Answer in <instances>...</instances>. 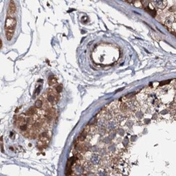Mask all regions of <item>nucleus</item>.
Wrapping results in <instances>:
<instances>
[{
	"mask_svg": "<svg viewBox=\"0 0 176 176\" xmlns=\"http://www.w3.org/2000/svg\"><path fill=\"white\" fill-rule=\"evenodd\" d=\"M145 10H146V11L149 13L150 15H152V16H156V12L155 10H154V9H149V7H146V8H145Z\"/></svg>",
	"mask_w": 176,
	"mask_h": 176,
	"instance_id": "9",
	"label": "nucleus"
},
{
	"mask_svg": "<svg viewBox=\"0 0 176 176\" xmlns=\"http://www.w3.org/2000/svg\"><path fill=\"white\" fill-rule=\"evenodd\" d=\"M2 39H0V48L2 49Z\"/></svg>",
	"mask_w": 176,
	"mask_h": 176,
	"instance_id": "14",
	"label": "nucleus"
},
{
	"mask_svg": "<svg viewBox=\"0 0 176 176\" xmlns=\"http://www.w3.org/2000/svg\"><path fill=\"white\" fill-rule=\"evenodd\" d=\"M84 168L83 166H76L75 167H74V169H73V172L74 173H75L76 175H81L82 173H83Z\"/></svg>",
	"mask_w": 176,
	"mask_h": 176,
	"instance_id": "6",
	"label": "nucleus"
},
{
	"mask_svg": "<svg viewBox=\"0 0 176 176\" xmlns=\"http://www.w3.org/2000/svg\"><path fill=\"white\" fill-rule=\"evenodd\" d=\"M16 24H17V21L15 18L13 17L6 18L5 21V25H4L5 30L6 31H9V32H14L16 27Z\"/></svg>",
	"mask_w": 176,
	"mask_h": 176,
	"instance_id": "1",
	"label": "nucleus"
},
{
	"mask_svg": "<svg viewBox=\"0 0 176 176\" xmlns=\"http://www.w3.org/2000/svg\"><path fill=\"white\" fill-rule=\"evenodd\" d=\"M152 3L156 7L163 9L167 5V1H152Z\"/></svg>",
	"mask_w": 176,
	"mask_h": 176,
	"instance_id": "2",
	"label": "nucleus"
},
{
	"mask_svg": "<svg viewBox=\"0 0 176 176\" xmlns=\"http://www.w3.org/2000/svg\"><path fill=\"white\" fill-rule=\"evenodd\" d=\"M42 104H43V102H42V100H41V99H38V100H37V102H35V108H37V109H40L41 106H42Z\"/></svg>",
	"mask_w": 176,
	"mask_h": 176,
	"instance_id": "10",
	"label": "nucleus"
},
{
	"mask_svg": "<svg viewBox=\"0 0 176 176\" xmlns=\"http://www.w3.org/2000/svg\"><path fill=\"white\" fill-rule=\"evenodd\" d=\"M57 78L56 76L54 75H50L49 78H48V84L50 85V86H52V85H54L55 84H57Z\"/></svg>",
	"mask_w": 176,
	"mask_h": 176,
	"instance_id": "5",
	"label": "nucleus"
},
{
	"mask_svg": "<svg viewBox=\"0 0 176 176\" xmlns=\"http://www.w3.org/2000/svg\"><path fill=\"white\" fill-rule=\"evenodd\" d=\"M36 109H37V108H30V109L27 111L26 114H27L28 116H33V115H35L36 113Z\"/></svg>",
	"mask_w": 176,
	"mask_h": 176,
	"instance_id": "7",
	"label": "nucleus"
},
{
	"mask_svg": "<svg viewBox=\"0 0 176 176\" xmlns=\"http://www.w3.org/2000/svg\"><path fill=\"white\" fill-rule=\"evenodd\" d=\"M40 89H41V87H37V89L36 90L35 92H37V94L39 93V90H40Z\"/></svg>",
	"mask_w": 176,
	"mask_h": 176,
	"instance_id": "13",
	"label": "nucleus"
},
{
	"mask_svg": "<svg viewBox=\"0 0 176 176\" xmlns=\"http://www.w3.org/2000/svg\"><path fill=\"white\" fill-rule=\"evenodd\" d=\"M90 161H91V164L92 165L97 166L101 163L102 159L100 158V156L97 155V154H92V156H91V158H90Z\"/></svg>",
	"mask_w": 176,
	"mask_h": 176,
	"instance_id": "3",
	"label": "nucleus"
},
{
	"mask_svg": "<svg viewBox=\"0 0 176 176\" xmlns=\"http://www.w3.org/2000/svg\"><path fill=\"white\" fill-rule=\"evenodd\" d=\"M97 176H107L106 175V173L104 170H101V171H99L98 173H97Z\"/></svg>",
	"mask_w": 176,
	"mask_h": 176,
	"instance_id": "11",
	"label": "nucleus"
},
{
	"mask_svg": "<svg viewBox=\"0 0 176 176\" xmlns=\"http://www.w3.org/2000/svg\"><path fill=\"white\" fill-rule=\"evenodd\" d=\"M16 11V6L15 3L13 1H11L9 4V8H8V14L9 16L14 14Z\"/></svg>",
	"mask_w": 176,
	"mask_h": 176,
	"instance_id": "4",
	"label": "nucleus"
},
{
	"mask_svg": "<svg viewBox=\"0 0 176 176\" xmlns=\"http://www.w3.org/2000/svg\"><path fill=\"white\" fill-rule=\"evenodd\" d=\"M63 90V87H62V85H59V86L57 87V93H60L62 92Z\"/></svg>",
	"mask_w": 176,
	"mask_h": 176,
	"instance_id": "12",
	"label": "nucleus"
},
{
	"mask_svg": "<svg viewBox=\"0 0 176 176\" xmlns=\"http://www.w3.org/2000/svg\"><path fill=\"white\" fill-rule=\"evenodd\" d=\"M14 34V32H9V31H6V38L7 40L10 41L13 37V35Z\"/></svg>",
	"mask_w": 176,
	"mask_h": 176,
	"instance_id": "8",
	"label": "nucleus"
}]
</instances>
